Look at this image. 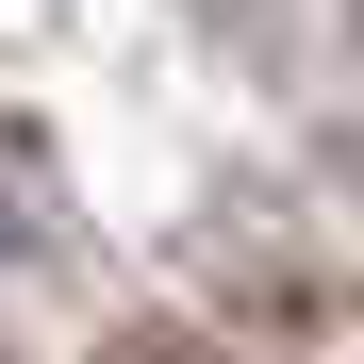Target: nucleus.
<instances>
[{
	"label": "nucleus",
	"mask_w": 364,
	"mask_h": 364,
	"mask_svg": "<svg viewBox=\"0 0 364 364\" xmlns=\"http://www.w3.org/2000/svg\"><path fill=\"white\" fill-rule=\"evenodd\" d=\"M100 364H215V348H199V331H116Z\"/></svg>",
	"instance_id": "f257e3e1"
}]
</instances>
